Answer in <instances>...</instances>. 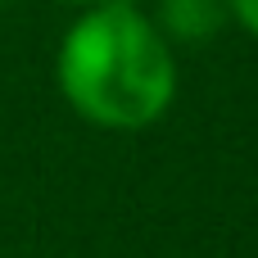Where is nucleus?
Here are the masks:
<instances>
[{
    "label": "nucleus",
    "instance_id": "obj_4",
    "mask_svg": "<svg viewBox=\"0 0 258 258\" xmlns=\"http://www.w3.org/2000/svg\"><path fill=\"white\" fill-rule=\"evenodd\" d=\"M68 5H100V0H68Z\"/></svg>",
    "mask_w": 258,
    "mask_h": 258
},
{
    "label": "nucleus",
    "instance_id": "obj_2",
    "mask_svg": "<svg viewBox=\"0 0 258 258\" xmlns=\"http://www.w3.org/2000/svg\"><path fill=\"white\" fill-rule=\"evenodd\" d=\"M227 23L222 0H159V32L172 41H209Z\"/></svg>",
    "mask_w": 258,
    "mask_h": 258
},
{
    "label": "nucleus",
    "instance_id": "obj_1",
    "mask_svg": "<svg viewBox=\"0 0 258 258\" xmlns=\"http://www.w3.org/2000/svg\"><path fill=\"white\" fill-rule=\"evenodd\" d=\"M54 82L91 127L145 132L177 100V59L154 18L127 0H100L63 32Z\"/></svg>",
    "mask_w": 258,
    "mask_h": 258
},
{
    "label": "nucleus",
    "instance_id": "obj_3",
    "mask_svg": "<svg viewBox=\"0 0 258 258\" xmlns=\"http://www.w3.org/2000/svg\"><path fill=\"white\" fill-rule=\"evenodd\" d=\"M227 5V18H236L249 36H258V0H222Z\"/></svg>",
    "mask_w": 258,
    "mask_h": 258
}]
</instances>
